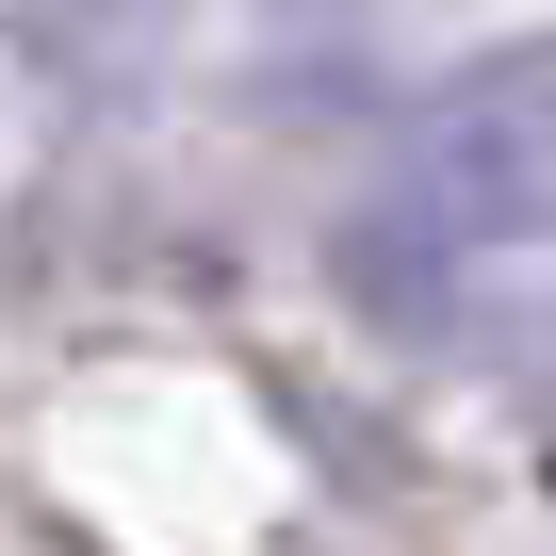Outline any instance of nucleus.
<instances>
[{
    "mask_svg": "<svg viewBox=\"0 0 556 556\" xmlns=\"http://www.w3.org/2000/svg\"><path fill=\"white\" fill-rule=\"evenodd\" d=\"M540 229H556V66H475L393 148V180L361 197L344 278H361V312H393V328H458V295L507 278Z\"/></svg>",
    "mask_w": 556,
    "mask_h": 556,
    "instance_id": "1",
    "label": "nucleus"
}]
</instances>
